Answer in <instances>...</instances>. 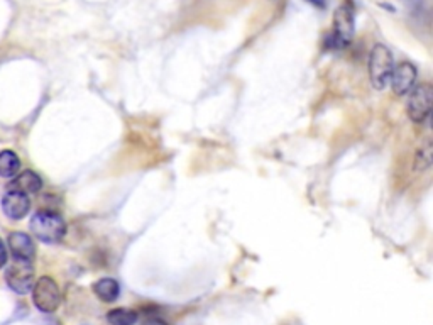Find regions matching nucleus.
<instances>
[{
  "label": "nucleus",
  "mask_w": 433,
  "mask_h": 325,
  "mask_svg": "<svg viewBox=\"0 0 433 325\" xmlns=\"http://www.w3.org/2000/svg\"><path fill=\"white\" fill-rule=\"evenodd\" d=\"M110 325H136L137 314L130 308H114L107 314Z\"/></svg>",
  "instance_id": "nucleus-13"
},
{
  "label": "nucleus",
  "mask_w": 433,
  "mask_h": 325,
  "mask_svg": "<svg viewBox=\"0 0 433 325\" xmlns=\"http://www.w3.org/2000/svg\"><path fill=\"white\" fill-rule=\"evenodd\" d=\"M6 282L15 293L26 295L34 286V266L27 259L12 258L6 270Z\"/></svg>",
  "instance_id": "nucleus-4"
},
{
  "label": "nucleus",
  "mask_w": 433,
  "mask_h": 325,
  "mask_svg": "<svg viewBox=\"0 0 433 325\" xmlns=\"http://www.w3.org/2000/svg\"><path fill=\"white\" fill-rule=\"evenodd\" d=\"M20 170V160L14 151H6L0 153V177L2 178H12L19 173Z\"/></svg>",
  "instance_id": "nucleus-12"
},
{
  "label": "nucleus",
  "mask_w": 433,
  "mask_h": 325,
  "mask_svg": "<svg viewBox=\"0 0 433 325\" xmlns=\"http://www.w3.org/2000/svg\"><path fill=\"white\" fill-rule=\"evenodd\" d=\"M7 263V249H6V244H4L2 239H0V268L6 266Z\"/></svg>",
  "instance_id": "nucleus-15"
},
{
  "label": "nucleus",
  "mask_w": 433,
  "mask_h": 325,
  "mask_svg": "<svg viewBox=\"0 0 433 325\" xmlns=\"http://www.w3.org/2000/svg\"><path fill=\"white\" fill-rule=\"evenodd\" d=\"M31 200L27 195L20 192H7L2 198V210L12 221H20L29 214Z\"/></svg>",
  "instance_id": "nucleus-8"
},
{
  "label": "nucleus",
  "mask_w": 433,
  "mask_h": 325,
  "mask_svg": "<svg viewBox=\"0 0 433 325\" xmlns=\"http://www.w3.org/2000/svg\"><path fill=\"white\" fill-rule=\"evenodd\" d=\"M432 141L425 139L423 144H420V148L416 149L415 154V172L422 173L425 170L430 168L432 165Z\"/></svg>",
  "instance_id": "nucleus-14"
},
{
  "label": "nucleus",
  "mask_w": 433,
  "mask_h": 325,
  "mask_svg": "<svg viewBox=\"0 0 433 325\" xmlns=\"http://www.w3.org/2000/svg\"><path fill=\"white\" fill-rule=\"evenodd\" d=\"M93 293L99 296L102 302L112 303L121 295V286L114 278H100L99 282L93 283Z\"/></svg>",
  "instance_id": "nucleus-11"
},
{
  "label": "nucleus",
  "mask_w": 433,
  "mask_h": 325,
  "mask_svg": "<svg viewBox=\"0 0 433 325\" xmlns=\"http://www.w3.org/2000/svg\"><path fill=\"white\" fill-rule=\"evenodd\" d=\"M308 2L312 4V6L318 7V9H324V7L327 6V0H308Z\"/></svg>",
  "instance_id": "nucleus-17"
},
{
  "label": "nucleus",
  "mask_w": 433,
  "mask_h": 325,
  "mask_svg": "<svg viewBox=\"0 0 433 325\" xmlns=\"http://www.w3.org/2000/svg\"><path fill=\"white\" fill-rule=\"evenodd\" d=\"M354 9L349 4L338 7L334 15V29L327 38V46L335 48V50H342V48L349 46L354 36Z\"/></svg>",
  "instance_id": "nucleus-3"
},
{
  "label": "nucleus",
  "mask_w": 433,
  "mask_h": 325,
  "mask_svg": "<svg viewBox=\"0 0 433 325\" xmlns=\"http://www.w3.org/2000/svg\"><path fill=\"white\" fill-rule=\"evenodd\" d=\"M31 230L39 241L46 244H56L67 233V223L58 214L51 210H41L31 219Z\"/></svg>",
  "instance_id": "nucleus-2"
},
{
  "label": "nucleus",
  "mask_w": 433,
  "mask_h": 325,
  "mask_svg": "<svg viewBox=\"0 0 433 325\" xmlns=\"http://www.w3.org/2000/svg\"><path fill=\"white\" fill-rule=\"evenodd\" d=\"M394 70V58L390 48L376 44L369 56V76L376 90H384L390 85Z\"/></svg>",
  "instance_id": "nucleus-1"
},
{
  "label": "nucleus",
  "mask_w": 433,
  "mask_h": 325,
  "mask_svg": "<svg viewBox=\"0 0 433 325\" xmlns=\"http://www.w3.org/2000/svg\"><path fill=\"white\" fill-rule=\"evenodd\" d=\"M43 188V180L38 173L31 172V170H26L20 174H15V180L11 183L9 190L11 192H20L24 195H31V193H38L39 190Z\"/></svg>",
  "instance_id": "nucleus-10"
},
{
  "label": "nucleus",
  "mask_w": 433,
  "mask_h": 325,
  "mask_svg": "<svg viewBox=\"0 0 433 325\" xmlns=\"http://www.w3.org/2000/svg\"><path fill=\"white\" fill-rule=\"evenodd\" d=\"M416 76H418V73H416L415 64L408 63V61H403V63H399L398 67H394L390 85L396 95L406 97L410 95V92L415 88Z\"/></svg>",
  "instance_id": "nucleus-7"
},
{
  "label": "nucleus",
  "mask_w": 433,
  "mask_h": 325,
  "mask_svg": "<svg viewBox=\"0 0 433 325\" xmlns=\"http://www.w3.org/2000/svg\"><path fill=\"white\" fill-rule=\"evenodd\" d=\"M32 302L43 314H53L58 310L61 303V293L58 284L50 276H43L32 286Z\"/></svg>",
  "instance_id": "nucleus-5"
},
{
  "label": "nucleus",
  "mask_w": 433,
  "mask_h": 325,
  "mask_svg": "<svg viewBox=\"0 0 433 325\" xmlns=\"http://www.w3.org/2000/svg\"><path fill=\"white\" fill-rule=\"evenodd\" d=\"M433 102V88L430 83H422L410 92L408 100V116L415 124H423L430 117Z\"/></svg>",
  "instance_id": "nucleus-6"
},
{
  "label": "nucleus",
  "mask_w": 433,
  "mask_h": 325,
  "mask_svg": "<svg viewBox=\"0 0 433 325\" xmlns=\"http://www.w3.org/2000/svg\"><path fill=\"white\" fill-rule=\"evenodd\" d=\"M142 325H167L166 320L159 319V317H151V319H146Z\"/></svg>",
  "instance_id": "nucleus-16"
},
{
  "label": "nucleus",
  "mask_w": 433,
  "mask_h": 325,
  "mask_svg": "<svg viewBox=\"0 0 433 325\" xmlns=\"http://www.w3.org/2000/svg\"><path fill=\"white\" fill-rule=\"evenodd\" d=\"M7 242H9L12 258L32 261V258H34L36 254V246L31 235L24 233H11L9 237H7Z\"/></svg>",
  "instance_id": "nucleus-9"
}]
</instances>
